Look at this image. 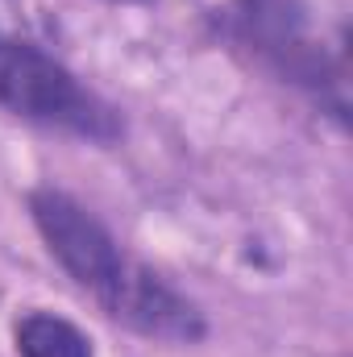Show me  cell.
I'll list each match as a JSON object with an SVG mask.
<instances>
[{
	"mask_svg": "<svg viewBox=\"0 0 353 357\" xmlns=\"http://www.w3.org/2000/svg\"><path fill=\"white\" fill-rule=\"evenodd\" d=\"M29 216H33L50 258L71 274V282L80 291H88L104 307V316H112L117 324H125L142 337H158V341L191 345L204 337L200 307L187 295H179L146 262L129 258L121 250V241L84 204H75L71 195H63L54 187H38V191H29Z\"/></svg>",
	"mask_w": 353,
	"mask_h": 357,
	"instance_id": "6da1fadb",
	"label": "cell"
},
{
	"mask_svg": "<svg viewBox=\"0 0 353 357\" xmlns=\"http://www.w3.org/2000/svg\"><path fill=\"white\" fill-rule=\"evenodd\" d=\"M0 108L21 121L46 125L59 133H75L100 146L125 133L121 112L108 100L84 88L63 63H54L38 46L13 42V38H0Z\"/></svg>",
	"mask_w": 353,
	"mask_h": 357,
	"instance_id": "7a4b0ae2",
	"label": "cell"
},
{
	"mask_svg": "<svg viewBox=\"0 0 353 357\" xmlns=\"http://www.w3.org/2000/svg\"><path fill=\"white\" fill-rule=\"evenodd\" d=\"M17 354L21 357H96L91 341L54 312H29L17 324Z\"/></svg>",
	"mask_w": 353,
	"mask_h": 357,
	"instance_id": "3957f363",
	"label": "cell"
}]
</instances>
